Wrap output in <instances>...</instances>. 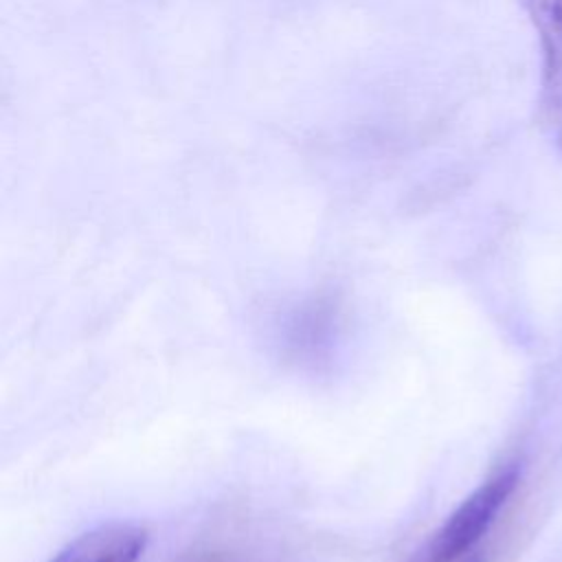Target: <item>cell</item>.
<instances>
[{"instance_id": "obj_3", "label": "cell", "mask_w": 562, "mask_h": 562, "mask_svg": "<svg viewBox=\"0 0 562 562\" xmlns=\"http://www.w3.org/2000/svg\"><path fill=\"white\" fill-rule=\"evenodd\" d=\"M531 20L542 48V108L562 114V0H518Z\"/></svg>"}, {"instance_id": "obj_4", "label": "cell", "mask_w": 562, "mask_h": 562, "mask_svg": "<svg viewBox=\"0 0 562 562\" xmlns=\"http://www.w3.org/2000/svg\"><path fill=\"white\" fill-rule=\"evenodd\" d=\"M178 562H222V560H220V555H215L211 551H195V553L180 558Z\"/></svg>"}, {"instance_id": "obj_2", "label": "cell", "mask_w": 562, "mask_h": 562, "mask_svg": "<svg viewBox=\"0 0 562 562\" xmlns=\"http://www.w3.org/2000/svg\"><path fill=\"white\" fill-rule=\"evenodd\" d=\"M145 547V527L134 522H103L70 540L50 562H138Z\"/></svg>"}, {"instance_id": "obj_5", "label": "cell", "mask_w": 562, "mask_h": 562, "mask_svg": "<svg viewBox=\"0 0 562 562\" xmlns=\"http://www.w3.org/2000/svg\"><path fill=\"white\" fill-rule=\"evenodd\" d=\"M553 123H555V127H558V143H560V147H562V114H560L558 119H553Z\"/></svg>"}, {"instance_id": "obj_1", "label": "cell", "mask_w": 562, "mask_h": 562, "mask_svg": "<svg viewBox=\"0 0 562 562\" xmlns=\"http://www.w3.org/2000/svg\"><path fill=\"white\" fill-rule=\"evenodd\" d=\"M520 465L505 463L472 490L452 514L419 542L406 562H459L487 536L498 514L516 492Z\"/></svg>"}]
</instances>
